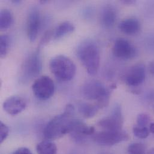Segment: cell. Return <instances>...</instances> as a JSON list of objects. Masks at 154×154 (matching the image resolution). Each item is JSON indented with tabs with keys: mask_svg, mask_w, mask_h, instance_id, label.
Instances as JSON below:
<instances>
[{
	"mask_svg": "<svg viewBox=\"0 0 154 154\" xmlns=\"http://www.w3.org/2000/svg\"><path fill=\"white\" fill-rule=\"evenodd\" d=\"M75 29V27L73 23L68 21L64 22L57 28L54 37L55 38H61L73 32Z\"/></svg>",
	"mask_w": 154,
	"mask_h": 154,
	"instance_id": "ac0fdd59",
	"label": "cell"
},
{
	"mask_svg": "<svg viewBox=\"0 0 154 154\" xmlns=\"http://www.w3.org/2000/svg\"><path fill=\"white\" fill-rule=\"evenodd\" d=\"M129 136L127 133L122 130L119 131L103 130L93 134V139L98 145L110 146L126 141Z\"/></svg>",
	"mask_w": 154,
	"mask_h": 154,
	"instance_id": "5b68a950",
	"label": "cell"
},
{
	"mask_svg": "<svg viewBox=\"0 0 154 154\" xmlns=\"http://www.w3.org/2000/svg\"><path fill=\"white\" fill-rule=\"evenodd\" d=\"M118 27L123 33L129 35H133L139 32L141 29V25L136 18L128 17L121 21Z\"/></svg>",
	"mask_w": 154,
	"mask_h": 154,
	"instance_id": "5bb4252c",
	"label": "cell"
},
{
	"mask_svg": "<svg viewBox=\"0 0 154 154\" xmlns=\"http://www.w3.org/2000/svg\"><path fill=\"white\" fill-rule=\"evenodd\" d=\"M10 46V38L7 35H2L0 37V56L4 58L8 51Z\"/></svg>",
	"mask_w": 154,
	"mask_h": 154,
	"instance_id": "ffe728a7",
	"label": "cell"
},
{
	"mask_svg": "<svg viewBox=\"0 0 154 154\" xmlns=\"http://www.w3.org/2000/svg\"><path fill=\"white\" fill-rule=\"evenodd\" d=\"M95 129L93 127L88 126L80 119H75L72 124L70 134L74 140L82 142L87 136L93 135Z\"/></svg>",
	"mask_w": 154,
	"mask_h": 154,
	"instance_id": "30bf717a",
	"label": "cell"
},
{
	"mask_svg": "<svg viewBox=\"0 0 154 154\" xmlns=\"http://www.w3.org/2000/svg\"><path fill=\"white\" fill-rule=\"evenodd\" d=\"M77 56L88 73L95 75L98 70L100 63L99 49L95 43L85 40L77 48Z\"/></svg>",
	"mask_w": 154,
	"mask_h": 154,
	"instance_id": "7a4b0ae2",
	"label": "cell"
},
{
	"mask_svg": "<svg viewBox=\"0 0 154 154\" xmlns=\"http://www.w3.org/2000/svg\"><path fill=\"white\" fill-rule=\"evenodd\" d=\"M134 135L139 139H146L149 135V129L146 127H142L139 126H134L133 129Z\"/></svg>",
	"mask_w": 154,
	"mask_h": 154,
	"instance_id": "44dd1931",
	"label": "cell"
},
{
	"mask_svg": "<svg viewBox=\"0 0 154 154\" xmlns=\"http://www.w3.org/2000/svg\"><path fill=\"white\" fill-rule=\"evenodd\" d=\"M122 2L125 4H132L135 2L134 1H123Z\"/></svg>",
	"mask_w": 154,
	"mask_h": 154,
	"instance_id": "83f0119b",
	"label": "cell"
},
{
	"mask_svg": "<svg viewBox=\"0 0 154 154\" xmlns=\"http://www.w3.org/2000/svg\"><path fill=\"white\" fill-rule=\"evenodd\" d=\"M79 113L85 118L94 117L98 112L100 108L97 105L88 103H82L79 105Z\"/></svg>",
	"mask_w": 154,
	"mask_h": 154,
	"instance_id": "2e32d148",
	"label": "cell"
},
{
	"mask_svg": "<svg viewBox=\"0 0 154 154\" xmlns=\"http://www.w3.org/2000/svg\"><path fill=\"white\" fill-rule=\"evenodd\" d=\"M74 113V106L68 104L63 113L55 116L48 123L44 130L45 137L54 140L70 133L72 124L75 119Z\"/></svg>",
	"mask_w": 154,
	"mask_h": 154,
	"instance_id": "6da1fadb",
	"label": "cell"
},
{
	"mask_svg": "<svg viewBox=\"0 0 154 154\" xmlns=\"http://www.w3.org/2000/svg\"><path fill=\"white\" fill-rule=\"evenodd\" d=\"M40 20L38 11L36 9L31 11L27 20V35L31 42H34L37 37L40 26Z\"/></svg>",
	"mask_w": 154,
	"mask_h": 154,
	"instance_id": "4fadbf2b",
	"label": "cell"
},
{
	"mask_svg": "<svg viewBox=\"0 0 154 154\" xmlns=\"http://www.w3.org/2000/svg\"><path fill=\"white\" fill-rule=\"evenodd\" d=\"M150 121L149 116L145 113H141L137 116V126L144 127L149 124Z\"/></svg>",
	"mask_w": 154,
	"mask_h": 154,
	"instance_id": "603a6c76",
	"label": "cell"
},
{
	"mask_svg": "<svg viewBox=\"0 0 154 154\" xmlns=\"http://www.w3.org/2000/svg\"><path fill=\"white\" fill-rule=\"evenodd\" d=\"M116 12L111 6H106L101 10L100 20L102 25L106 28L112 27L116 20Z\"/></svg>",
	"mask_w": 154,
	"mask_h": 154,
	"instance_id": "9a60e30c",
	"label": "cell"
},
{
	"mask_svg": "<svg viewBox=\"0 0 154 154\" xmlns=\"http://www.w3.org/2000/svg\"><path fill=\"white\" fill-rule=\"evenodd\" d=\"M9 134L8 127L2 122H0V143H2L8 137Z\"/></svg>",
	"mask_w": 154,
	"mask_h": 154,
	"instance_id": "cb8c5ba5",
	"label": "cell"
},
{
	"mask_svg": "<svg viewBox=\"0 0 154 154\" xmlns=\"http://www.w3.org/2000/svg\"><path fill=\"white\" fill-rule=\"evenodd\" d=\"M26 104L19 96H11L5 100L2 104L4 110L8 115L14 116L21 113L26 108Z\"/></svg>",
	"mask_w": 154,
	"mask_h": 154,
	"instance_id": "7c38bea8",
	"label": "cell"
},
{
	"mask_svg": "<svg viewBox=\"0 0 154 154\" xmlns=\"http://www.w3.org/2000/svg\"><path fill=\"white\" fill-rule=\"evenodd\" d=\"M13 154H32L31 151L26 148H20L17 149Z\"/></svg>",
	"mask_w": 154,
	"mask_h": 154,
	"instance_id": "d4e9b609",
	"label": "cell"
},
{
	"mask_svg": "<svg viewBox=\"0 0 154 154\" xmlns=\"http://www.w3.org/2000/svg\"><path fill=\"white\" fill-rule=\"evenodd\" d=\"M128 154H146L145 146L139 143H132L128 146Z\"/></svg>",
	"mask_w": 154,
	"mask_h": 154,
	"instance_id": "7402d4cb",
	"label": "cell"
},
{
	"mask_svg": "<svg viewBox=\"0 0 154 154\" xmlns=\"http://www.w3.org/2000/svg\"><path fill=\"white\" fill-rule=\"evenodd\" d=\"M124 119L122 115L121 109L116 105L113 109L110 115L100 120L98 125L103 130L119 131L122 130Z\"/></svg>",
	"mask_w": 154,
	"mask_h": 154,
	"instance_id": "52a82bcc",
	"label": "cell"
},
{
	"mask_svg": "<svg viewBox=\"0 0 154 154\" xmlns=\"http://www.w3.org/2000/svg\"><path fill=\"white\" fill-rule=\"evenodd\" d=\"M51 72L61 80H71L76 75V67L75 63L64 55H57L50 61Z\"/></svg>",
	"mask_w": 154,
	"mask_h": 154,
	"instance_id": "277c9868",
	"label": "cell"
},
{
	"mask_svg": "<svg viewBox=\"0 0 154 154\" xmlns=\"http://www.w3.org/2000/svg\"><path fill=\"white\" fill-rule=\"evenodd\" d=\"M149 131L152 133L154 134V123H151L149 125Z\"/></svg>",
	"mask_w": 154,
	"mask_h": 154,
	"instance_id": "4316f807",
	"label": "cell"
},
{
	"mask_svg": "<svg viewBox=\"0 0 154 154\" xmlns=\"http://www.w3.org/2000/svg\"><path fill=\"white\" fill-rule=\"evenodd\" d=\"M145 76V65L142 63H138L128 70L125 77V82L129 86L137 87L143 83Z\"/></svg>",
	"mask_w": 154,
	"mask_h": 154,
	"instance_id": "9c48e42d",
	"label": "cell"
},
{
	"mask_svg": "<svg viewBox=\"0 0 154 154\" xmlns=\"http://www.w3.org/2000/svg\"><path fill=\"white\" fill-rule=\"evenodd\" d=\"M149 70L150 73L154 76V60L150 62L149 64Z\"/></svg>",
	"mask_w": 154,
	"mask_h": 154,
	"instance_id": "484cf974",
	"label": "cell"
},
{
	"mask_svg": "<svg viewBox=\"0 0 154 154\" xmlns=\"http://www.w3.org/2000/svg\"><path fill=\"white\" fill-rule=\"evenodd\" d=\"M82 95L88 100L95 101L100 109L107 106L110 99V91L100 81L91 80L82 87Z\"/></svg>",
	"mask_w": 154,
	"mask_h": 154,
	"instance_id": "3957f363",
	"label": "cell"
},
{
	"mask_svg": "<svg viewBox=\"0 0 154 154\" xmlns=\"http://www.w3.org/2000/svg\"><path fill=\"white\" fill-rule=\"evenodd\" d=\"M13 22V17L11 11L7 9L2 10L0 12V28L6 30L9 28Z\"/></svg>",
	"mask_w": 154,
	"mask_h": 154,
	"instance_id": "d6986e66",
	"label": "cell"
},
{
	"mask_svg": "<svg viewBox=\"0 0 154 154\" xmlns=\"http://www.w3.org/2000/svg\"><path fill=\"white\" fill-rule=\"evenodd\" d=\"M32 92L38 99L46 100L50 98L55 92V84L52 79L47 76L37 78L32 84Z\"/></svg>",
	"mask_w": 154,
	"mask_h": 154,
	"instance_id": "8992f818",
	"label": "cell"
},
{
	"mask_svg": "<svg viewBox=\"0 0 154 154\" xmlns=\"http://www.w3.org/2000/svg\"><path fill=\"white\" fill-rule=\"evenodd\" d=\"M148 154H154V148H152L151 150H149L148 152Z\"/></svg>",
	"mask_w": 154,
	"mask_h": 154,
	"instance_id": "f1b7e54d",
	"label": "cell"
},
{
	"mask_svg": "<svg viewBox=\"0 0 154 154\" xmlns=\"http://www.w3.org/2000/svg\"><path fill=\"white\" fill-rule=\"evenodd\" d=\"M113 55L122 60H131L137 55V49L129 41L124 38H118L113 47Z\"/></svg>",
	"mask_w": 154,
	"mask_h": 154,
	"instance_id": "ba28073f",
	"label": "cell"
},
{
	"mask_svg": "<svg viewBox=\"0 0 154 154\" xmlns=\"http://www.w3.org/2000/svg\"><path fill=\"white\" fill-rule=\"evenodd\" d=\"M36 151L38 154H57L56 145L49 140H44L37 144Z\"/></svg>",
	"mask_w": 154,
	"mask_h": 154,
	"instance_id": "e0dca14e",
	"label": "cell"
},
{
	"mask_svg": "<svg viewBox=\"0 0 154 154\" xmlns=\"http://www.w3.org/2000/svg\"><path fill=\"white\" fill-rule=\"evenodd\" d=\"M42 64L38 52L31 55L26 60L23 66L25 76L32 78L38 76L42 71Z\"/></svg>",
	"mask_w": 154,
	"mask_h": 154,
	"instance_id": "8fae6325",
	"label": "cell"
}]
</instances>
